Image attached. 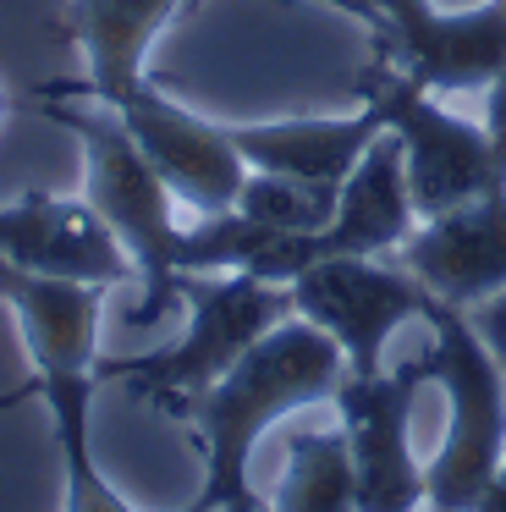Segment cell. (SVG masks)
I'll return each mask as SVG.
<instances>
[{
  "instance_id": "obj_1",
  "label": "cell",
  "mask_w": 506,
  "mask_h": 512,
  "mask_svg": "<svg viewBox=\"0 0 506 512\" xmlns=\"http://www.w3.org/2000/svg\"><path fill=\"white\" fill-rule=\"evenodd\" d=\"M341 380H347V353L330 331L308 325L303 314H286L281 325L259 336L204 397H187L171 408V419H187L204 441V501L209 512L237 507V501H259L248 490V457L259 435L275 419L314 402H336Z\"/></svg>"
},
{
  "instance_id": "obj_2",
  "label": "cell",
  "mask_w": 506,
  "mask_h": 512,
  "mask_svg": "<svg viewBox=\"0 0 506 512\" xmlns=\"http://www.w3.org/2000/svg\"><path fill=\"white\" fill-rule=\"evenodd\" d=\"M33 111L83 144V199L105 215V226L121 237L127 259L138 265L143 303L127 314V331L160 325L165 309L176 303V248H182V226L171 215L176 193L165 188V177L149 166V155L110 105H72L66 94H33Z\"/></svg>"
},
{
  "instance_id": "obj_3",
  "label": "cell",
  "mask_w": 506,
  "mask_h": 512,
  "mask_svg": "<svg viewBox=\"0 0 506 512\" xmlns=\"http://www.w3.org/2000/svg\"><path fill=\"white\" fill-rule=\"evenodd\" d=\"M176 303H187L182 342L143 358H99V380H121L138 402L171 413L187 397H204L270 325L292 309V287L259 281L248 270H176Z\"/></svg>"
},
{
  "instance_id": "obj_4",
  "label": "cell",
  "mask_w": 506,
  "mask_h": 512,
  "mask_svg": "<svg viewBox=\"0 0 506 512\" xmlns=\"http://www.w3.org/2000/svg\"><path fill=\"white\" fill-rule=\"evenodd\" d=\"M429 353L424 375L440 380L451 397V430L440 441L435 463L424 468L429 479V512H473L479 490L495 479L506 457V369L479 342L468 314L451 303H429Z\"/></svg>"
},
{
  "instance_id": "obj_5",
  "label": "cell",
  "mask_w": 506,
  "mask_h": 512,
  "mask_svg": "<svg viewBox=\"0 0 506 512\" xmlns=\"http://www.w3.org/2000/svg\"><path fill=\"white\" fill-rule=\"evenodd\" d=\"M363 105H380L385 127L402 138L407 155V199H413L418 221L451 215L462 204L484 199V193H506L495 182V149L484 122H462V116L440 111L435 94L396 72L385 56H374L358 78Z\"/></svg>"
},
{
  "instance_id": "obj_6",
  "label": "cell",
  "mask_w": 506,
  "mask_h": 512,
  "mask_svg": "<svg viewBox=\"0 0 506 512\" xmlns=\"http://www.w3.org/2000/svg\"><path fill=\"white\" fill-rule=\"evenodd\" d=\"M363 17L396 72L429 94H473L506 72V0L435 12V0H325Z\"/></svg>"
},
{
  "instance_id": "obj_7",
  "label": "cell",
  "mask_w": 506,
  "mask_h": 512,
  "mask_svg": "<svg viewBox=\"0 0 506 512\" xmlns=\"http://www.w3.org/2000/svg\"><path fill=\"white\" fill-rule=\"evenodd\" d=\"M435 292L407 265H380L363 254L319 259L292 281V309L330 331L347 353V375H380L385 342L402 320H424Z\"/></svg>"
},
{
  "instance_id": "obj_8",
  "label": "cell",
  "mask_w": 506,
  "mask_h": 512,
  "mask_svg": "<svg viewBox=\"0 0 506 512\" xmlns=\"http://www.w3.org/2000/svg\"><path fill=\"white\" fill-rule=\"evenodd\" d=\"M424 375V358L380 369V375H347L336 391V413L358 468V512H418L429 501V479L407 446V413Z\"/></svg>"
},
{
  "instance_id": "obj_9",
  "label": "cell",
  "mask_w": 506,
  "mask_h": 512,
  "mask_svg": "<svg viewBox=\"0 0 506 512\" xmlns=\"http://www.w3.org/2000/svg\"><path fill=\"white\" fill-rule=\"evenodd\" d=\"M110 111L127 122V133L138 138L149 166L165 177V188L176 193V204H187L193 215L237 210L242 182H248V160L237 155L226 127L182 111V105L165 100L149 78H138L121 100H110Z\"/></svg>"
},
{
  "instance_id": "obj_10",
  "label": "cell",
  "mask_w": 506,
  "mask_h": 512,
  "mask_svg": "<svg viewBox=\"0 0 506 512\" xmlns=\"http://www.w3.org/2000/svg\"><path fill=\"white\" fill-rule=\"evenodd\" d=\"M0 254L39 276H66L88 287H127L138 265L127 259L121 237L88 199H55L28 188L17 204H0Z\"/></svg>"
},
{
  "instance_id": "obj_11",
  "label": "cell",
  "mask_w": 506,
  "mask_h": 512,
  "mask_svg": "<svg viewBox=\"0 0 506 512\" xmlns=\"http://www.w3.org/2000/svg\"><path fill=\"white\" fill-rule=\"evenodd\" d=\"M396 265H407L451 309L506 292V193H484L451 215L418 221L396 248Z\"/></svg>"
},
{
  "instance_id": "obj_12",
  "label": "cell",
  "mask_w": 506,
  "mask_h": 512,
  "mask_svg": "<svg viewBox=\"0 0 506 512\" xmlns=\"http://www.w3.org/2000/svg\"><path fill=\"white\" fill-rule=\"evenodd\" d=\"M248 171L292 177L308 188L341 193V182L358 171L363 149L385 133V111L363 105L358 116H297V122H237L226 127Z\"/></svg>"
},
{
  "instance_id": "obj_13",
  "label": "cell",
  "mask_w": 506,
  "mask_h": 512,
  "mask_svg": "<svg viewBox=\"0 0 506 512\" xmlns=\"http://www.w3.org/2000/svg\"><path fill=\"white\" fill-rule=\"evenodd\" d=\"M182 0H72L61 17V34L83 50L88 78L83 83H44L33 94H66V100H94L110 105L143 78L154 34L171 23Z\"/></svg>"
},
{
  "instance_id": "obj_14",
  "label": "cell",
  "mask_w": 506,
  "mask_h": 512,
  "mask_svg": "<svg viewBox=\"0 0 506 512\" xmlns=\"http://www.w3.org/2000/svg\"><path fill=\"white\" fill-rule=\"evenodd\" d=\"M99 298L105 287L39 276L0 254V303H11L39 375H94L99 364Z\"/></svg>"
},
{
  "instance_id": "obj_15",
  "label": "cell",
  "mask_w": 506,
  "mask_h": 512,
  "mask_svg": "<svg viewBox=\"0 0 506 512\" xmlns=\"http://www.w3.org/2000/svg\"><path fill=\"white\" fill-rule=\"evenodd\" d=\"M94 386H99V375H39V397L50 402L55 446H61V468H66V512H132L127 501L105 485V474L94 468V452H88ZM187 512H209V507L193 501Z\"/></svg>"
},
{
  "instance_id": "obj_16",
  "label": "cell",
  "mask_w": 506,
  "mask_h": 512,
  "mask_svg": "<svg viewBox=\"0 0 506 512\" xmlns=\"http://www.w3.org/2000/svg\"><path fill=\"white\" fill-rule=\"evenodd\" d=\"M270 512H358V468L347 430H297L286 468L270 490Z\"/></svg>"
},
{
  "instance_id": "obj_17",
  "label": "cell",
  "mask_w": 506,
  "mask_h": 512,
  "mask_svg": "<svg viewBox=\"0 0 506 512\" xmlns=\"http://www.w3.org/2000/svg\"><path fill=\"white\" fill-rule=\"evenodd\" d=\"M336 199L341 193L308 188V182H292V177H270V171H248L237 210L259 226H275V232H319L336 215Z\"/></svg>"
},
{
  "instance_id": "obj_18",
  "label": "cell",
  "mask_w": 506,
  "mask_h": 512,
  "mask_svg": "<svg viewBox=\"0 0 506 512\" xmlns=\"http://www.w3.org/2000/svg\"><path fill=\"white\" fill-rule=\"evenodd\" d=\"M462 314H468V325L479 331V342L495 353V364L506 369V292H495V298L473 303V309H462Z\"/></svg>"
},
{
  "instance_id": "obj_19",
  "label": "cell",
  "mask_w": 506,
  "mask_h": 512,
  "mask_svg": "<svg viewBox=\"0 0 506 512\" xmlns=\"http://www.w3.org/2000/svg\"><path fill=\"white\" fill-rule=\"evenodd\" d=\"M473 512H506V457H501V468H495V479L479 490V501H473Z\"/></svg>"
},
{
  "instance_id": "obj_20",
  "label": "cell",
  "mask_w": 506,
  "mask_h": 512,
  "mask_svg": "<svg viewBox=\"0 0 506 512\" xmlns=\"http://www.w3.org/2000/svg\"><path fill=\"white\" fill-rule=\"evenodd\" d=\"M28 397H39V380H28V386H17L11 397H0V413H11V408H22Z\"/></svg>"
},
{
  "instance_id": "obj_21",
  "label": "cell",
  "mask_w": 506,
  "mask_h": 512,
  "mask_svg": "<svg viewBox=\"0 0 506 512\" xmlns=\"http://www.w3.org/2000/svg\"><path fill=\"white\" fill-rule=\"evenodd\" d=\"M220 512H270V501H237V507H220Z\"/></svg>"
},
{
  "instance_id": "obj_22",
  "label": "cell",
  "mask_w": 506,
  "mask_h": 512,
  "mask_svg": "<svg viewBox=\"0 0 506 512\" xmlns=\"http://www.w3.org/2000/svg\"><path fill=\"white\" fill-rule=\"evenodd\" d=\"M6 105H11V100H6V89H0V122H6Z\"/></svg>"
}]
</instances>
